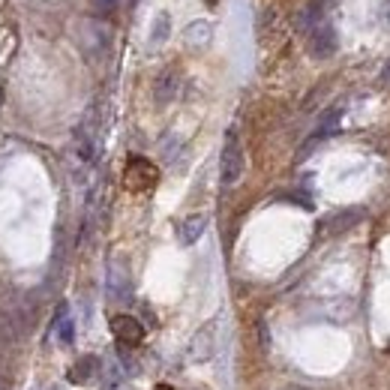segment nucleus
I'll return each instance as SVG.
<instances>
[{
	"label": "nucleus",
	"instance_id": "obj_1",
	"mask_svg": "<svg viewBox=\"0 0 390 390\" xmlns=\"http://www.w3.org/2000/svg\"><path fill=\"white\" fill-rule=\"evenodd\" d=\"M102 126H105V117H102V102H93L85 120L75 126V136H72V147H75V156L82 163L93 166L99 156V147H102Z\"/></svg>",
	"mask_w": 390,
	"mask_h": 390
},
{
	"label": "nucleus",
	"instance_id": "obj_2",
	"mask_svg": "<svg viewBox=\"0 0 390 390\" xmlns=\"http://www.w3.org/2000/svg\"><path fill=\"white\" fill-rule=\"evenodd\" d=\"M300 28H303L309 51H313L318 60L330 58L333 51H336V31H333V24L325 18V12H321L318 6H309L303 12V16H300Z\"/></svg>",
	"mask_w": 390,
	"mask_h": 390
},
{
	"label": "nucleus",
	"instance_id": "obj_3",
	"mask_svg": "<svg viewBox=\"0 0 390 390\" xmlns=\"http://www.w3.org/2000/svg\"><path fill=\"white\" fill-rule=\"evenodd\" d=\"M244 166H247V159H244V144H240L237 132L232 129V132L225 136L222 159H220V180H222V186H234L240 178H244Z\"/></svg>",
	"mask_w": 390,
	"mask_h": 390
},
{
	"label": "nucleus",
	"instance_id": "obj_4",
	"mask_svg": "<svg viewBox=\"0 0 390 390\" xmlns=\"http://www.w3.org/2000/svg\"><path fill=\"white\" fill-rule=\"evenodd\" d=\"M78 43H82V51L90 60H102L112 48V28L109 24H102V21H85Z\"/></svg>",
	"mask_w": 390,
	"mask_h": 390
},
{
	"label": "nucleus",
	"instance_id": "obj_5",
	"mask_svg": "<svg viewBox=\"0 0 390 390\" xmlns=\"http://www.w3.org/2000/svg\"><path fill=\"white\" fill-rule=\"evenodd\" d=\"M217 352V327L213 325H205L190 342V360L193 363H207Z\"/></svg>",
	"mask_w": 390,
	"mask_h": 390
},
{
	"label": "nucleus",
	"instance_id": "obj_6",
	"mask_svg": "<svg viewBox=\"0 0 390 390\" xmlns=\"http://www.w3.org/2000/svg\"><path fill=\"white\" fill-rule=\"evenodd\" d=\"M112 333L117 336V342L120 345H139L144 340V327H141V321L139 318H132V315H114L112 318Z\"/></svg>",
	"mask_w": 390,
	"mask_h": 390
},
{
	"label": "nucleus",
	"instance_id": "obj_7",
	"mask_svg": "<svg viewBox=\"0 0 390 390\" xmlns=\"http://www.w3.org/2000/svg\"><path fill=\"white\" fill-rule=\"evenodd\" d=\"M109 294L114 300H129V294H132V286H129V273H126V267L114 261L109 267Z\"/></svg>",
	"mask_w": 390,
	"mask_h": 390
},
{
	"label": "nucleus",
	"instance_id": "obj_8",
	"mask_svg": "<svg viewBox=\"0 0 390 390\" xmlns=\"http://www.w3.org/2000/svg\"><path fill=\"white\" fill-rule=\"evenodd\" d=\"M97 375H102V363L99 357H82L78 363H72V369H70V381L72 384H90Z\"/></svg>",
	"mask_w": 390,
	"mask_h": 390
},
{
	"label": "nucleus",
	"instance_id": "obj_9",
	"mask_svg": "<svg viewBox=\"0 0 390 390\" xmlns=\"http://www.w3.org/2000/svg\"><path fill=\"white\" fill-rule=\"evenodd\" d=\"M207 228V217H201V213H195V217H186L178 228V240L183 247H193L195 240H201V234H205Z\"/></svg>",
	"mask_w": 390,
	"mask_h": 390
},
{
	"label": "nucleus",
	"instance_id": "obj_10",
	"mask_svg": "<svg viewBox=\"0 0 390 390\" xmlns=\"http://www.w3.org/2000/svg\"><path fill=\"white\" fill-rule=\"evenodd\" d=\"M55 336H58V342L60 345H72V340H75V321H72V315H70V306H60L58 309V315H55Z\"/></svg>",
	"mask_w": 390,
	"mask_h": 390
},
{
	"label": "nucleus",
	"instance_id": "obj_11",
	"mask_svg": "<svg viewBox=\"0 0 390 390\" xmlns=\"http://www.w3.org/2000/svg\"><path fill=\"white\" fill-rule=\"evenodd\" d=\"M178 87H180V78L174 75V72H166V75L156 82V99H159V102H168V99H174V93H178Z\"/></svg>",
	"mask_w": 390,
	"mask_h": 390
},
{
	"label": "nucleus",
	"instance_id": "obj_12",
	"mask_svg": "<svg viewBox=\"0 0 390 390\" xmlns=\"http://www.w3.org/2000/svg\"><path fill=\"white\" fill-rule=\"evenodd\" d=\"M186 39H190L193 45H205L207 39H210V24H205V21H195L190 31H186Z\"/></svg>",
	"mask_w": 390,
	"mask_h": 390
},
{
	"label": "nucleus",
	"instance_id": "obj_13",
	"mask_svg": "<svg viewBox=\"0 0 390 390\" xmlns=\"http://www.w3.org/2000/svg\"><path fill=\"white\" fill-rule=\"evenodd\" d=\"M102 375H109V379H105V387H117L120 381H124V367H120V363H109V369H105Z\"/></svg>",
	"mask_w": 390,
	"mask_h": 390
},
{
	"label": "nucleus",
	"instance_id": "obj_14",
	"mask_svg": "<svg viewBox=\"0 0 390 390\" xmlns=\"http://www.w3.org/2000/svg\"><path fill=\"white\" fill-rule=\"evenodd\" d=\"M166 36H168V16H159V21H156V28H153V45H159V43H166Z\"/></svg>",
	"mask_w": 390,
	"mask_h": 390
},
{
	"label": "nucleus",
	"instance_id": "obj_15",
	"mask_svg": "<svg viewBox=\"0 0 390 390\" xmlns=\"http://www.w3.org/2000/svg\"><path fill=\"white\" fill-rule=\"evenodd\" d=\"M117 4H120V0H93V9H97L99 16H109V12L117 9Z\"/></svg>",
	"mask_w": 390,
	"mask_h": 390
},
{
	"label": "nucleus",
	"instance_id": "obj_16",
	"mask_svg": "<svg viewBox=\"0 0 390 390\" xmlns=\"http://www.w3.org/2000/svg\"><path fill=\"white\" fill-rule=\"evenodd\" d=\"M348 222H357V213H345V217L333 220V222H330V228H333V232H340V228H348Z\"/></svg>",
	"mask_w": 390,
	"mask_h": 390
},
{
	"label": "nucleus",
	"instance_id": "obj_17",
	"mask_svg": "<svg viewBox=\"0 0 390 390\" xmlns=\"http://www.w3.org/2000/svg\"><path fill=\"white\" fill-rule=\"evenodd\" d=\"M156 390H171V387H168V384H159V387H156Z\"/></svg>",
	"mask_w": 390,
	"mask_h": 390
},
{
	"label": "nucleus",
	"instance_id": "obj_18",
	"mask_svg": "<svg viewBox=\"0 0 390 390\" xmlns=\"http://www.w3.org/2000/svg\"><path fill=\"white\" fill-rule=\"evenodd\" d=\"M387 21H390V0H387Z\"/></svg>",
	"mask_w": 390,
	"mask_h": 390
},
{
	"label": "nucleus",
	"instance_id": "obj_19",
	"mask_svg": "<svg viewBox=\"0 0 390 390\" xmlns=\"http://www.w3.org/2000/svg\"><path fill=\"white\" fill-rule=\"evenodd\" d=\"M0 390H9V387H6V384H4V381H0Z\"/></svg>",
	"mask_w": 390,
	"mask_h": 390
}]
</instances>
